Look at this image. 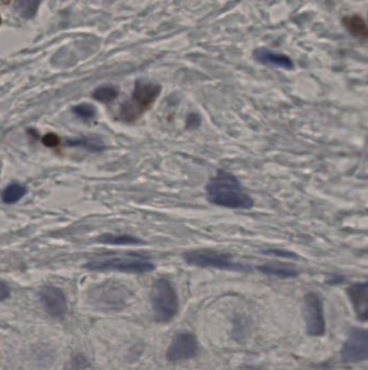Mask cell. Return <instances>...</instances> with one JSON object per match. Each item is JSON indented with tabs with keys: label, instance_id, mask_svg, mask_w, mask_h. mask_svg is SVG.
<instances>
[{
	"label": "cell",
	"instance_id": "cell-1",
	"mask_svg": "<svg viewBox=\"0 0 368 370\" xmlns=\"http://www.w3.org/2000/svg\"><path fill=\"white\" fill-rule=\"evenodd\" d=\"M206 200L213 205L229 209H252L255 205L252 196L244 190L237 175L230 171H217L206 184Z\"/></svg>",
	"mask_w": 368,
	"mask_h": 370
},
{
	"label": "cell",
	"instance_id": "cell-8",
	"mask_svg": "<svg viewBox=\"0 0 368 370\" xmlns=\"http://www.w3.org/2000/svg\"><path fill=\"white\" fill-rule=\"evenodd\" d=\"M199 342L194 333L182 331L177 333L169 343L165 358L169 362L177 363L183 360H192L199 353Z\"/></svg>",
	"mask_w": 368,
	"mask_h": 370
},
{
	"label": "cell",
	"instance_id": "cell-16",
	"mask_svg": "<svg viewBox=\"0 0 368 370\" xmlns=\"http://www.w3.org/2000/svg\"><path fill=\"white\" fill-rule=\"evenodd\" d=\"M26 193H28V188L24 184H21L19 182L10 183L3 190L1 200L7 205H13L15 202H20Z\"/></svg>",
	"mask_w": 368,
	"mask_h": 370
},
{
	"label": "cell",
	"instance_id": "cell-12",
	"mask_svg": "<svg viewBox=\"0 0 368 370\" xmlns=\"http://www.w3.org/2000/svg\"><path fill=\"white\" fill-rule=\"evenodd\" d=\"M116 288L113 287L103 286L98 288L92 292V302L96 308L104 310H116L122 308L123 300L116 294Z\"/></svg>",
	"mask_w": 368,
	"mask_h": 370
},
{
	"label": "cell",
	"instance_id": "cell-23",
	"mask_svg": "<svg viewBox=\"0 0 368 370\" xmlns=\"http://www.w3.org/2000/svg\"><path fill=\"white\" fill-rule=\"evenodd\" d=\"M42 143L49 148H55L59 144V138L55 134H48L42 139Z\"/></svg>",
	"mask_w": 368,
	"mask_h": 370
},
{
	"label": "cell",
	"instance_id": "cell-2",
	"mask_svg": "<svg viewBox=\"0 0 368 370\" xmlns=\"http://www.w3.org/2000/svg\"><path fill=\"white\" fill-rule=\"evenodd\" d=\"M163 87L145 79H138L134 85L130 99L123 102L119 109L118 118L123 123H134L155 103Z\"/></svg>",
	"mask_w": 368,
	"mask_h": 370
},
{
	"label": "cell",
	"instance_id": "cell-13",
	"mask_svg": "<svg viewBox=\"0 0 368 370\" xmlns=\"http://www.w3.org/2000/svg\"><path fill=\"white\" fill-rule=\"evenodd\" d=\"M341 22H342V25H344L347 32L351 35L352 37L358 40H363V42L367 39V23L361 15H346V17H342Z\"/></svg>",
	"mask_w": 368,
	"mask_h": 370
},
{
	"label": "cell",
	"instance_id": "cell-19",
	"mask_svg": "<svg viewBox=\"0 0 368 370\" xmlns=\"http://www.w3.org/2000/svg\"><path fill=\"white\" fill-rule=\"evenodd\" d=\"M66 146H79V148H84L88 151L91 152H101L103 151L105 146L102 143L101 141L95 140V139L82 138L76 139V140H68L66 142Z\"/></svg>",
	"mask_w": 368,
	"mask_h": 370
},
{
	"label": "cell",
	"instance_id": "cell-18",
	"mask_svg": "<svg viewBox=\"0 0 368 370\" xmlns=\"http://www.w3.org/2000/svg\"><path fill=\"white\" fill-rule=\"evenodd\" d=\"M118 96V89L116 87L111 86V85H104V86L98 87L92 94L94 99L102 102V103H109V102L117 99Z\"/></svg>",
	"mask_w": 368,
	"mask_h": 370
},
{
	"label": "cell",
	"instance_id": "cell-4",
	"mask_svg": "<svg viewBox=\"0 0 368 370\" xmlns=\"http://www.w3.org/2000/svg\"><path fill=\"white\" fill-rule=\"evenodd\" d=\"M150 299L158 323H169L176 316L179 306L178 296L169 279L160 277L152 283Z\"/></svg>",
	"mask_w": 368,
	"mask_h": 370
},
{
	"label": "cell",
	"instance_id": "cell-24",
	"mask_svg": "<svg viewBox=\"0 0 368 370\" xmlns=\"http://www.w3.org/2000/svg\"><path fill=\"white\" fill-rule=\"evenodd\" d=\"M11 289L9 285L3 279H0V302L5 301L10 298Z\"/></svg>",
	"mask_w": 368,
	"mask_h": 370
},
{
	"label": "cell",
	"instance_id": "cell-20",
	"mask_svg": "<svg viewBox=\"0 0 368 370\" xmlns=\"http://www.w3.org/2000/svg\"><path fill=\"white\" fill-rule=\"evenodd\" d=\"M73 113L78 116L82 121H91L95 117L96 109L95 107L90 103L78 104L76 107H73Z\"/></svg>",
	"mask_w": 368,
	"mask_h": 370
},
{
	"label": "cell",
	"instance_id": "cell-9",
	"mask_svg": "<svg viewBox=\"0 0 368 370\" xmlns=\"http://www.w3.org/2000/svg\"><path fill=\"white\" fill-rule=\"evenodd\" d=\"M38 296L44 311L51 317L57 319H64L68 311V303L66 294L59 287L44 285L40 288Z\"/></svg>",
	"mask_w": 368,
	"mask_h": 370
},
{
	"label": "cell",
	"instance_id": "cell-25",
	"mask_svg": "<svg viewBox=\"0 0 368 370\" xmlns=\"http://www.w3.org/2000/svg\"><path fill=\"white\" fill-rule=\"evenodd\" d=\"M200 123V117L196 116L194 114H190L188 118H187V126L196 127Z\"/></svg>",
	"mask_w": 368,
	"mask_h": 370
},
{
	"label": "cell",
	"instance_id": "cell-7",
	"mask_svg": "<svg viewBox=\"0 0 368 370\" xmlns=\"http://www.w3.org/2000/svg\"><path fill=\"white\" fill-rule=\"evenodd\" d=\"M341 360L347 364L364 362L368 358V333L365 329L353 328L349 333L348 338L340 351Z\"/></svg>",
	"mask_w": 368,
	"mask_h": 370
},
{
	"label": "cell",
	"instance_id": "cell-15",
	"mask_svg": "<svg viewBox=\"0 0 368 370\" xmlns=\"http://www.w3.org/2000/svg\"><path fill=\"white\" fill-rule=\"evenodd\" d=\"M98 242L101 244L115 245V246H129V245H142L145 244L144 240H140V237L134 236L130 234H107L101 235L98 237Z\"/></svg>",
	"mask_w": 368,
	"mask_h": 370
},
{
	"label": "cell",
	"instance_id": "cell-5",
	"mask_svg": "<svg viewBox=\"0 0 368 370\" xmlns=\"http://www.w3.org/2000/svg\"><path fill=\"white\" fill-rule=\"evenodd\" d=\"M183 259L192 267H213L231 272L250 271L248 265L233 261L231 254L211 248L188 250L183 254Z\"/></svg>",
	"mask_w": 368,
	"mask_h": 370
},
{
	"label": "cell",
	"instance_id": "cell-17",
	"mask_svg": "<svg viewBox=\"0 0 368 370\" xmlns=\"http://www.w3.org/2000/svg\"><path fill=\"white\" fill-rule=\"evenodd\" d=\"M42 0H15V10L24 19H33L37 15Z\"/></svg>",
	"mask_w": 368,
	"mask_h": 370
},
{
	"label": "cell",
	"instance_id": "cell-3",
	"mask_svg": "<svg viewBox=\"0 0 368 370\" xmlns=\"http://www.w3.org/2000/svg\"><path fill=\"white\" fill-rule=\"evenodd\" d=\"M84 269L92 272H119L128 274H146L156 269L155 264L146 256L125 254L119 257L98 258L84 264Z\"/></svg>",
	"mask_w": 368,
	"mask_h": 370
},
{
	"label": "cell",
	"instance_id": "cell-6",
	"mask_svg": "<svg viewBox=\"0 0 368 370\" xmlns=\"http://www.w3.org/2000/svg\"><path fill=\"white\" fill-rule=\"evenodd\" d=\"M302 314L308 335L312 337L323 336L326 331V323H325L323 302L319 294L315 292H308L304 297Z\"/></svg>",
	"mask_w": 368,
	"mask_h": 370
},
{
	"label": "cell",
	"instance_id": "cell-21",
	"mask_svg": "<svg viewBox=\"0 0 368 370\" xmlns=\"http://www.w3.org/2000/svg\"><path fill=\"white\" fill-rule=\"evenodd\" d=\"M261 254H267V256H273V257L282 258V259H300V256L296 252L280 249V248H268V249H263L261 250Z\"/></svg>",
	"mask_w": 368,
	"mask_h": 370
},
{
	"label": "cell",
	"instance_id": "cell-11",
	"mask_svg": "<svg viewBox=\"0 0 368 370\" xmlns=\"http://www.w3.org/2000/svg\"><path fill=\"white\" fill-rule=\"evenodd\" d=\"M253 58L260 64L275 67V69L291 71L295 67L294 62L290 57H287L283 53H277V52L267 49V48H257V49L254 50Z\"/></svg>",
	"mask_w": 368,
	"mask_h": 370
},
{
	"label": "cell",
	"instance_id": "cell-22",
	"mask_svg": "<svg viewBox=\"0 0 368 370\" xmlns=\"http://www.w3.org/2000/svg\"><path fill=\"white\" fill-rule=\"evenodd\" d=\"M89 367H90V363L84 354H75L69 360L68 370H86Z\"/></svg>",
	"mask_w": 368,
	"mask_h": 370
},
{
	"label": "cell",
	"instance_id": "cell-10",
	"mask_svg": "<svg viewBox=\"0 0 368 370\" xmlns=\"http://www.w3.org/2000/svg\"><path fill=\"white\" fill-rule=\"evenodd\" d=\"M354 312L358 321H366L368 319V284L367 281L354 283L347 288Z\"/></svg>",
	"mask_w": 368,
	"mask_h": 370
},
{
	"label": "cell",
	"instance_id": "cell-26",
	"mask_svg": "<svg viewBox=\"0 0 368 370\" xmlns=\"http://www.w3.org/2000/svg\"><path fill=\"white\" fill-rule=\"evenodd\" d=\"M0 25H1V15H0Z\"/></svg>",
	"mask_w": 368,
	"mask_h": 370
},
{
	"label": "cell",
	"instance_id": "cell-14",
	"mask_svg": "<svg viewBox=\"0 0 368 370\" xmlns=\"http://www.w3.org/2000/svg\"><path fill=\"white\" fill-rule=\"evenodd\" d=\"M257 270L263 274L277 277V279H295L300 275L297 270L288 267L286 264L279 263V262L263 264L257 267Z\"/></svg>",
	"mask_w": 368,
	"mask_h": 370
}]
</instances>
